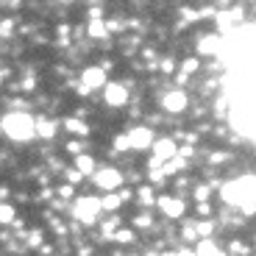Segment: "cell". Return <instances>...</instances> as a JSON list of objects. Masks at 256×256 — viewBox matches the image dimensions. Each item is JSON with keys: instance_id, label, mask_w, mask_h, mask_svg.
I'll use <instances>...</instances> for the list:
<instances>
[{"instance_id": "6da1fadb", "label": "cell", "mask_w": 256, "mask_h": 256, "mask_svg": "<svg viewBox=\"0 0 256 256\" xmlns=\"http://www.w3.org/2000/svg\"><path fill=\"white\" fill-rule=\"evenodd\" d=\"M254 173L237 176L231 181L220 184V200L226 204V209H234L240 214H254Z\"/></svg>"}, {"instance_id": "5bb4252c", "label": "cell", "mask_w": 256, "mask_h": 256, "mask_svg": "<svg viewBox=\"0 0 256 256\" xmlns=\"http://www.w3.org/2000/svg\"><path fill=\"white\" fill-rule=\"evenodd\" d=\"M76 170L84 176V178H86V176H92L98 170V162L92 159L90 154H81V156H76Z\"/></svg>"}, {"instance_id": "ba28073f", "label": "cell", "mask_w": 256, "mask_h": 256, "mask_svg": "<svg viewBox=\"0 0 256 256\" xmlns=\"http://www.w3.org/2000/svg\"><path fill=\"white\" fill-rule=\"evenodd\" d=\"M128 84H106L103 86V100L109 103V106H114V109H122L128 103Z\"/></svg>"}, {"instance_id": "e0dca14e", "label": "cell", "mask_w": 256, "mask_h": 256, "mask_svg": "<svg viewBox=\"0 0 256 256\" xmlns=\"http://www.w3.org/2000/svg\"><path fill=\"white\" fill-rule=\"evenodd\" d=\"M86 34H90L92 39H106L109 36V31H106V17L103 20H90V22H86Z\"/></svg>"}, {"instance_id": "74e56055", "label": "cell", "mask_w": 256, "mask_h": 256, "mask_svg": "<svg viewBox=\"0 0 256 256\" xmlns=\"http://www.w3.org/2000/svg\"><path fill=\"white\" fill-rule=\"evenodd\" d=\"M148 256H167V254H148Z\"/></svg>"}, {"instance_id": "cb8c5ba5", "label": "cell", "mask_w": 256, "mask_h": 256, "mask_svg": "<svg viewBox=\"0 0 256 256\" xmlns=\"http://www.w3.org/2000/svg\"><path fill=\"white\" fill-rule=\"evenodd\" d=\"M126 150H131V148H128V136H126V131H122V134H117L114 142H112V154H126Z\"/></svg>"}, {"instance_id": "d6986e66", "label": "cell", "mask_w": 256, "mask_h": 256, "mask_svg": "<svg viewBox=\"0 0 256 256\" xmlns=\"http://www.w3.org/2000/svg\"><path fill=\"white\" fill-rule=\"evenodd\" d=\"M120 206L122 204H120V198H117L114 192H106V195L100 198V212H117Z\"/></svg>"}, {"instance_id": "44dd1931", "label": "cell", "mask_w": 256, "mask_h": 256, "mask_svg": "<svg viewBox=\"0 0 256 256\" xmlns=\"http://www.w3.org/2000/svg\"><path fill=\"white\" fill-rule=\"evenodd\" d=\"M192 195H195V204H209L212 186L209 184H195V186H192Z\"/></svg>"}, {"instance_id": "d4e9b609", "label": "cell", "mask_w": 256, "mask_h": 256, "mask_svg": "<svg viewBox=\"0 0 256 256\" xmlns=\"http://www.w3.org/2000/svg\"><path fill=\"white\" fill-rule=\"evenodd\" d=\"M178 67H181L178 72H184V76H192V72H198V70H200V62L190 56V58H184V62L178 64Z\"/></svg>"}, {"instance_id": "3957f363", "label": "cell", "mask_w": 256, "mask_h": 256, "mask_svg": "<svg viewBox=\"0 0 256 256\" xmlns=\"http://www.w3.org/2000/svg\"><path fill=\"white\" fill-rule=\"evenodd\" d=\"M72 218L78 223L95 226L100 220V198L98 195H81V198H76V204H72Z\"/></svg>"}, {"instance_id": "4fadbf2b", "label": "cell", "mask_w": 256, "mask_h": 256, "mask_svg": "<svg viewBox=\"0 0 256 256\" xmlns=\"http://www.w3.org/2000/svg\"><path fill=\"white\" fill-rule=\"evenodd\" d=\"M62 128L67 131V134H76V136H90V126L84 120H78V117H64Z\"/></svg>"}, {"instance_id": "8992f818", "label": "cell", "mask_w": 256, "mask_h": 256, "mask_svg": "<svg viewBox=\"0 0 256 256\" xmlns=\"http://www.w3.org/2000/svg\"><path fill=\"white\" fill-rule=\"evenodd\" d=\"M159 103L167 114H181V112H186V106H190V98H186L184 90H167Z\"/></svg>"}, {"instance_id": "7c38bea8", "label": "cell", "mask_w": 256, "mask_h": 256, "mask_svg": "<svg viewBox=\"0 0 256 256\" xmlns=\"http://www.w3.org/2000/svg\"><path fill=\"white\" fill-rule=\"evenodd\" d=\"M220 50V36L218 34H206V36L198 39V53L200 56H218Z\"/></svg>"}, {"instance_id": "d6a6232c", "label": "cell", "mask_w": 256, "mask_h": 256, "mask_svg": "<svg viewBox=\"0 0 256 256\" xmlns=\"http://www.w3.org/2000/svg\"><path fill=\"white\" fill-rule=\"evenodd\" d=\"M114 195L120 198V204H128V200H134V190H126V186H120V190H117Z\"/></svg>"}, {"instance_id": "ffe728a7", "label": "cell", "mask_w": 256, "mask_h": 256, "mask_svg": "<svg viewBox=\"0 0 256 256\" xmlns=\"http://www.w3.org/2000/svg\"><path fill=\"white\" fill-rule=\"evenodd\" d=\"M181 240H184L186 245L198 242V234H195V220H186V223L181 226Z\"/></svg>"}, {"instance_id": "ac0fdd59", "label": "cell", "mask_w": 256, "mask_h": 256, "mask_svg": "<svg viewBox=\"0 0 256 256\" xmlns=\"http://www.w3.org/2000/svg\"><path fill=\"white\" fill-rule=\"evenodd\" d=\"M226 254L228 256H248L250 254V248H248V242H242V240H228V248H226Z\"/></svg>"}, {"instance_id": "f1b7e54d", "label": "cell", "mask_w": 256, "mask_h": 256, "mask_svg": "<svg viewBox=\"0 0 256 256\" xmlns=\"http://www.w3.org/2000/svg\"><path fill=\"white\" fill-rule=\"evenodd\" d=\"M148 181H150V184L148 186H164V173H162V170H150V173H148Z\"/></svg>"}, {"instance_id": "836d02e7", "label": "cell", "mask_w": 256, "mask_h": 256, "mask_svg": "<svg viewBox=\"0 0 256 256\" xmlns=\"http://www.w3.org/2000/svg\"><path fill=\"white\" fill-rule=\"evenodd\" d=\"M195 212H198L204 220H209V214H212V204H195Z\"/></svg>"}, {"instance_id": "4316f807", "label": "cell", "mask_w": 256, "mask_h": 256, "mask_svg": "<svg viewBox=\"0 0 256 256\" xmlns=\"http://www.w3.org/2000/svg\"><path fill=\"white\" fill-rule=\"evenodd\" d=\"M131 223H134V228H154V218H150L148 212H142V214H136V218L131 220Z\"/></svg>"}, {"instance_id": "1f68e13d", "label": "cell", "mask_w": 256, "mask_h": 256, "mask_svg": "<svg viewBox=\"0 0 256 256\" xmlns=\"http://www.w3.org/2000/svg\"><path fill=\"white\" fill-rule=\"evenodd\" d=\"M72 192H76V186H70V184H62V186L56 190V195H58V198H64V200H70V198H72Z\"/></svg>"}, {"instance_id": "83f0119b", "label": "cell", "mask_w": 256, "mask_h": 256, "mask_svg": "<svg viewBox=\"0 0 256 256\" xmlns=\"http://www.w3.org/2000/svg\"><path fill=\"white\" fill-rule=\"evenodd\" d=\"M64 150H67L70 156H81L84 154V142L81 140H70L67 145H64Z\"/></svg>"}, {"instance_id": "2e32d148", "label": "cell", "mask_w": 256, "mask_h": 256, "mask_svg": "<svg viewBox=\"0 0 256 256\" xmlns=\"http://www.w3.org/2000/svg\"><path fill=\"white\" fill-rule=\"evenodd\" d=\"M112 242H117V245H136V231L134 228H117L114 234H112Z\"/></svg>"}, {"instance_id": "277c9868", "label": "cell", "mask_w": 256, "mask_h": 256, "mask_svg": "<svg viewBox=\"0 0 256 256\" xmlns=\"http://www.w3.org/2000/svg\"><path fill=\"white\" fill-rule=\"evenodd\" d=\"M92 181H95V186L98 190H103V192H114V190H120L122 186V181H126V176L117 170V167H98L95 173H92Z\"/></svg>"}, {"instance_id": "30bf717a", "label": "cell", "mask_w": 256, "mask_h": 256, "mask_svg": "<svg viewBox=\"0 0 256 256\" xmlns=\"http://www.w3.org/2000/svg\"><path fill=\"white\" fill-rule=\"evenodd\" d=\"M106 72L98 67V64H90V67H84V72H81V86H86V90H103L106 86Z\"/></svg>"}, {"instance_id": "5b68a950", "label": "cell", "mask_w": 256, "mask_h": 256, "mask_svg": "<svg viewBox=\"0 0 256 256\" xmlns=\"http://www.w3.org/2000/svg\"><path fill=\"white\" fill-rule=\"evenodd\" d=\"M156 206H159V212L167 220H181L186 214L184 195H159V198H156Z\"/></svg>"}, {"instance_id": "f546056e", "label": "cell", "mask_w": 256, "mask_h": 256, "mask_svg": "<svg viewBox=\"0 0 256 256\" xmlns=\"http://www.w3.org/2000/svg\"><path fill=\"white\" fill-rule=\"evenodd\" d=\"M64 178H67V184H70V186H76V184H78V181H81V178H84V176H81V173H78L76 167H67V170H64Z\"/></svg>"}, {"instance_id": "9c48e42d", "label": "cell", "mask_w": 256, "mask_h": 256, "mask_svg": "<svg viewBox=\"0 0 256 256\" xmlns=\"http://www.w3.org/2000/svg\"><path fill=\"white\" fill-rule=\"evenodd\" d=\"M154 159L159 162V164H164V162H170L176 154H178V142L173 140V136H164V140H154Z\"/></svg>"}, {"instance_id": "4dcf8cb0", "label": "cell", "mask_w": 256, "mask_h": 256, "mask_svg": "<svg viewBox=\"0 0 256 256\" xmlns=\"http://www.w3.org/2000/svg\"><path fill=\"white\" fill-rule=\"evenodd\" d=\"M228 159H231L228 150H214V154H209V162H212V164H223V162H228Z\"/></svg>"}, {"instance_id": "7a4b0ae2", "label": "cell", "mask_w": 256, "mask_h": 256, "mask_svg": "<svg viewBox=\"0 0 256 256\" xmlns=\"http://www.w3.org/2000/svg\"><path fill=\"white\" fill-rule=\"evenodd\" d=\"M0 134L12 142H31L36 136V131H34V117L28 112H8L0 120Z\"/></svg>"}, {"instance_id": "8fae6325", "label": "cell", "mask_w": 256, "mask_h": 256, "mask_svg": "<svg viewBox=\"0 0 256 256\" xmlns=\"http://www.w3.org/2000/svg\"><path fill=\"white\" fill-rule=\"evenodd\" d=\"M34 131H36V136H42V140H53L58 131V122H53L50 117H36L34 120Z\"/></svg>"}, {"instance_id": "7402d4cb", "label": "cell", "mask_w": 256, "mask_h": 256, "mask_svg": "<svg viewBox=\"0 0 256 256\" xmlns=\"http://www.w3.org/2000/svg\"><path fill=\"white\" fill-rule=\"evenodd\" d=\"M156 70H162L164 76H173V72L178 70V62H176L173 56H164V58H159V64H156Z\"/></svg>"}, {"instance_id": "484cf974", "label": "cell", "mask_w": 256, "mask_h": 256, "mask_svg": "<svg viewBox=\"0 0 256 256\" xmlns=\"http://www.w3.org/2000/svg\"><path fill=\"white\" fill-rule=\"evenodd\" d=\"M14 223V206L0 204V226H12Z\"/></svg>"}, {"instance_id": "52a82bcc", "label": "cell", "mask_w": 256, "mask_h": 256, "mask_svg": "<svg viewBox=\"0 0 256 256\" xmlns=\"http://www.w3.org/2000/svg\"><path fill=\"white\" fill-rule=\"evenodd\" d=\"M126 136H128V148H134V150H148L154 145V128L148 126H131L126 131Z\"/></svg>"}, {"instance_id": "8d00e7d4", "label": "cell", "mask_w": 256, "mask_h": 256, "mask_svg": "<svg viewBox=\"0 0 256 256\" xmlns=\"http://www.w3.org/2000/svg\"><path fill=\"white\" fill-rule=\"evenodd\" d=\"M173 256H195V254H192V248H178Z\"/></svg>"}, {"instance_id": "9a60e30c", "label": "cell", "mask_w": 256, "mask_h": 256, "mask_svg": "<svg viewBox=\"0 0 256 256\" xmlns=\"http://www.w3.org/2000/svg\"><path fill=\"white\" fill-rule=\"evenodd\" d=\"M134 200L140 206H156V190L154 186H148V184H142L140 190L134 192Z\"/></svg>"}, {"instance_id": "e575fe53", "label": "cell", "mask_w": 256, "mask_h": 256, "mask_svg": "<svg viewBox=\"0 0 256 256\" xmlns=\"http://www.w3.org/2000/svg\"><path fill=\"white\" fill-rule=\"evenodd\" d=\"M28 245H34V248L42 245V231H39V228H34L31 234H28Z\"/></svg>"}, {"instance_id": "d590c367", "label": "cell", "mask_w": 256, "mask_h": 256, "mask_svg": "<svg viewBox=\"0 0 256 256\" xmlns=\"http://www.w3.org/2000/svg\"><path fill=\"white\" fill-rule=\"evenodd\" d=\"M53 198V190H42L39 192V200H50Z\"/></svg>"}, {"instance_id": "603a6c76", "label": "cell", "mask_w": 256, "mask_h": 256, "mask_svg": "<svg viewBox=\"0 0 256 256\" xmlns=\"http://www.w3.org/2000/svg\"><path fill=\"white\" fill-rule=\"evenodd\" d=\"M14 26H17V20H14V17H3V20H0V39H12Z\"/></svg>"}]
</instances>
